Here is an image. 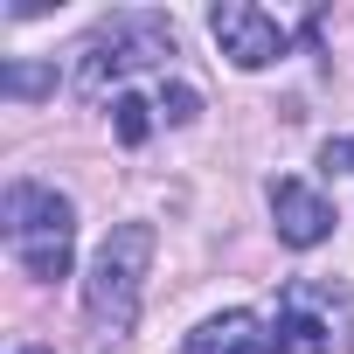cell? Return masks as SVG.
I'll return each mask as SVG.
<instances>
[{
  "label": "cell",
  "instance_id": "cell-1",
  "mask_svg": "<svg viewBox=\"0 0 354 354\" xmlns=\"http://www.w3.org/2000/svg\"><path fill=\"white\" fill-rule=\"evenodd\" d=\"M0 223H8L15 264L35 285L70 278V257H77V209H70V195H56L42 181H8V195H0Z\"/></svg>",
  "mask_w": 354,
  "mask_h": 354
},
{
  "label": "cell",
  "instance_id": "cell-2",
  "mask_svg": "<svg viewBox=\"0 0 354 354\" xmlns=\"http://www.w3.org/2000/svg\"><path fill=\"white\" fill-rule=\"evenodd\" d=\"M167 56H181V35H174L167 15H111V21H97V28L77 42L70 84H77L84 97H104L111 84H125L132 70H153V63H167Z\"/></svg>",
  "mask_w": 354,
  "mask_h": 354
},
{
  "label": "cell",
  "instance_id": "cell-3",
  "mask_svg": "<svg viewBox=\"0 0 354 354\" xmlns=\"http://www.w3.org/2000/svg\"><path fill=\"white\" fill-rule=\"evenodd\" d=\"M146 264H153V223H118L84 278V313L104 333H132L139 319V292H146Z\"/></svg>",
  "mask_w": 354,
  "mask_h": 354
},
{
  "label": "cell",
  "instance_id": "cell-4",
  "mask_svg": "<svg viewBox=\"0 0 354 354\" xmlns=\"http://www.w3.org/2000/svg\"><path fill=\"white\" fill-rule=\"evenodd\" d=\"M278 354H354V299L326 278H292L271 319Z\"/></svg>",
  "mask_w": 354,
  "mask_h": 354
},
{
  "label": "cell",
  "instance_id": "cell-5",
  "mask_svg": "<svg viewBox=\"0 0 354 354\" xmlns=\"http://www.w3.org/2000/svg\"><path fill=\"white\" fill-rule=\"evenodd\" d=\"M209 35H216V49H223L236 70H271V63L292 49L285 21L264 15V8H250V0H223V8L209 15Z\"/></svg>",
  "mask_w": 354,
  "mask_h": 354
},
{
  "label": "cell",
  "instance_id": "cell-6",
  "mask_svg": "<svg viewBox=\"0 0 354 354\" xmlns=\"http://www.w3.org/2000/svg\"><path fill=\"white\" fill-rule=\"evenodd\" d=\"M271 223H278V243L319 250L340 216H333V202H326L319 188H306V181H271Z\"/></svg>",
  "mask_w": 354,
  "mask_h": 354
},
{
  "label": "cell",
  "instance_id": "cell-7",
  "mask_svg": "<svg viewBox=\"0 0 354 354\" xmlns=\"http://www.w3.org/2000/svg\"><path fill=\"white\" fill-rule=\"evenodd\" d=\"M181 354H278V340L257 313H216L181 340Z\"/></svg>",
  "mask_w": 354,
  "mask_h": 354
},
{
  "label": "cell",
  "instance_id": "cell-8",
  "mask_svg": "<svg viewBox=\"0 0 354 354\" xmlns=\"http://www.w3.org/2000/svg\"><path fill=\"white\" fill-rule=\"evenodd\" d=\"M111 132H118V146H146V132H153V104H146L139 91H118V97H111Z\"/></svg>",
  "mask_w": 354,
  "mask_h": 354
},
{
  "label": "cell",
  "instance_id": "cell-9",
  "mask_svg": "<svg viewBox=\"0 0 354 354\" xmlns=\"http://www.w3.org/2000/svg\"><path fill=\"white\" fill-rule=\"evenodd\" d=\"M153 111H160L167 125H195V118H202V91H195V84H160Z\"/></svg>",
  "mask_w": 354,
  "mask_h": 354
},
{
  "label": "cell",
  "instance_id": "cell-10",
  "mask_svg": "<svg viewBox=\"0 0 354 354\" xmlns=\"http://www.w3.org/2000/svg\"><path fill=\"white\" fill-rule=\"evenodd\" d=\"M0 91H8V97H42V91H56V70H35V63H8V70H0Z\"/></svg>",
  "mask_w": 354,
  "mask_h": 354
},
{
  "label": "cell",
  "instance_id": "cell-11",
  "mask_svg": "<svg viewBox=\"0 0 354 354\" xmlns=\"http://www.w3.org/2000/svg\"><path fill=\"white\" fill-rule=\"evenodd\" d=\"M319 167H333V174L347 167V174H354V132H347V139H326V146H319Z\"/></svg>",
  "mask_w": 354,
  "mask_h": 354
},
{
  "label": "cell",
  "instance_id": "cell-12",
  "mask_svg": "<svg viewBox=\"0 0 354 354\" xmlns=\"http://www.w3.org/2000/svg\"><path fill=\"white\" fill-rule=\"evenodd\" d=\"M15 354H49V347H15Z\"/></svg>",
  "mask_w": 354,
  "mask_h": 354
}]
</instances>
